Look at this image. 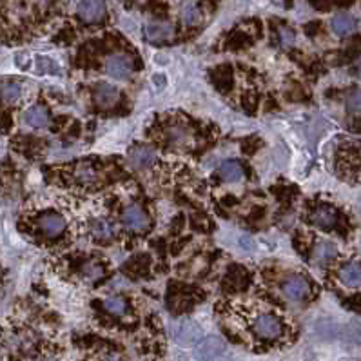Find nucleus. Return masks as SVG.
Wrapping results in <instances>:
<instances>
[{
	"label": "nucleus",
	"mask_w": 361,
	"mask_h": 361,
	"mask_svg": "<svg viewBox=\"0 0 361 361\" xmlns=\"http://www.w3.org/2000/svg\"><path fill=\"white\" fill-rule=\"evenodd\" d=\"M77 11L84 22L93 24V22H100L105 17V4L104 0H80Z\"/></svg>",
	"instance_id": "obj_4"
},
{
	"label": "nucleus",
	"mask_w": 361,
	"mask_h": 361,
	"mask_svg": "<svg viewBox=\"0 0 361 361\" xmlns=\"http://www.w3.org/2000/svg\"><path fill=\"white\" fill-rule=\"evenodd\" d=\"M167 135L173 144H185L189 140V129L183 126H173L167 131Z\"/></svg>",
	"instance_id": "obj_23"
},
{
	"label": "nucleus",
	"mask_w": 361,
	"mask_h": 361,
	"mask_svg": "<svg viewBox=\"0 0 361 361\" xmlns=\"http://www.w3.org/2000/svg\"><path fill=\"white\" fill-rule=\"evenodd\" d=\"M104 309L107 310L111 316H117V318H122L127 313V301L122 296H109L104 301Z\"/></svg>",
	"instance_id": "obj_18"
},
{
	"label": "nucleus",
	"mask_w": 361,
	"mask_h": 361,
	"mask_svg": "<svg viewBox=\"0 0 361 361\" xmlns=\"http://www.w3.org/2000/svg\"><path fill=\"white\" fill-rule=\"evenodd\" d=\"M93 98H95V104L98 107H113L120 100V91L114 86H111V84L100 82L95 87V91H93Z\"/></svg>",
	"instance_id": "obj_6"
},
{
	"label": "nucleus",
	"mask_w": 361,
	"mask_h": 361,
	"mask_svg": "<svg viewBox=\"0 0 361 361\" xmlns=\"http://www.w3.org/2000/svg\"><path fill=\"white\" fill-rule=\"evenodd\" d=\"M356 27V22L350 15H338V17L332 18V31H334L338 37H347L350 35Z\"/></svg>",
	"instance_id": "obj_16"
},
{
	"label": "nucleus",
	"mask_w": 361,
	"mask_h": 361,
	"mask_svg": "<svg viewBox=\"0 0 361 361\" xmlns=\"http://www.w3.org/2000/svg\"><path fill=\"white\" fill-rule=\"evenodd\" d=\"M360 73H361V65H360ZM360 77H361V74H360Z\"/></svg>",
	"instance_id": "obj_26"
},
{
	"label": "nucleus",
	"mask_w": 361,
	"mask_h": 361,
	"mask_svg": "<svg viewBox=\"0 0 361 361\" xmlns=\"http://www.w3.org/2000/svg\"><path fill=\"white\" fill-rule=\"evenodd\" d=\"M40 229L46 236L55 238V236H60L65 231V220L55 213L46 214V216L40 218Z\"/></svg>",
	"instance_id": "obj_10"
},
{
	"label": "nucleus",
	"mask_w": 361,
	"mask_h": 361,
	"mask_svg": "<svg viewBox=\"0 0 361 361\" xmlns=\"http://www.w3.org/2000/svg\"><path fill=\"white\" fill-rule=\"evenodd\" d=\"M280 42H282L283 48H291L294 44V33L291 29H282L280 31Z\"/></svg>",
	"instance_id": "obj_25"
},
{
	"label": "nucleus",
	"mask_w": 361,
	"mask_h": 361,
	"mask_svg": "<svg viewBox=\"0 0 361 361\" xmlns=\"http://www.w3.org/2000/svg\"><path fill=\"white\" fill-rule=\"evenodd\" d=\"M310 222L316 227H320V229H332L338 223V214L329 205H322V207H318L310 214Z\"/></svg>",
	"instance_id": "obj_7"
},
{
	"label": "nucleus",
	"mask_w": 361,
	"mask_h": 361,
	"mask_svg": "<svg viewBox=\"0 0 361 361\" xmlns=\"http://www.w3.org/2000/svg\"><path fill=\"white\" fill-rule=\"evenodd\" d=\"M74 178L79 180L80 183H95L98 180V173L95 171V167L91 164H79V166L74 167Z\"/></svg>",
	"instance_id": "obj_20"
},
{
	"label": "nucleus",
	"mask_w": 361,
	"mask_h": 361,
	"mask_svg": "<svg viewBox=\"0 0 361 361\" xmlns=\"http://www.w3.org/2000/svg\"><path fill=\"white\" fill-rule=\"evenodd\" d=\"M253 331L260 340L275 341L283 336V323L275 314H258L256 318L253 320Z\"/></svg>",
	"instance_id": "obj_1"
},
{
	"label": "nucleus",
	"mask_w": 361,
	"mask_h": 361,
	"mask_svg": "<svg viewBox=\"0 0 361 361\" xmlns=\"http://www.w3.org/2000/svg\"><path fill=\"white\" fill-rule=\"evenodd\" d=\"M347 107L350 113L361 114V89H353L347 95Z\"/></svg>",
	"instance_id": "obj_24"
},
{
	"label": "nucleus",
	"mask_w": 361,
	"mask_h": 361,
	"mask_svg": "<svg viewBox=\"0 0 361 361\" xmlns=\"http://www.w3.org/2000/svg\"><path fill=\"white\" fill-rule=\"evenodd\" d=\"M20 84L17 82H4L2 84V100L4 104H13L20 98Z\"/></svg>",
	"instance_id": "obj_21"
},
{
	"label": "nucleus",
	"mask_w": 361,
	"mask_h": 361,
	"mask_svg": "<svg viewBox=\"0 0 361 361\" xmlns=\"http://www.w3.org/2000/svg\"><path fill=\"white\" fill-rule=\"evenodd\" d=\"M283 296L291 301H301L310 294V285L303 276H289L282 282Z\"/></svg>",
	"instance_id": "obj_3"
},
{
	"label": "nucleus",
	"mask_w": 361,
	"mask_h": 361,
	"mask_svg": "<svg viewBox=\"0 0 361 361\" xmlns=\"http://www.w3.org/2000/svg\"><path fill=\"white\" fill-rule=\"evenodd\" d=\"M341 285L348 289H360L361 287V263H347L338 273Z\"/></svg>",
	"instance_id": "obj_8"
},
{
	"label": "nucleus",
	"mask_w": 361,
	"mask_h": 361,
	"mask_svg": "<svg viewBox=\"0 0 361 361\" xmlns=\"http://www.w3.org/2000/svg\"><path fill=\"white\" fill-rule=\"evenodd\" d=\"M105 73L114 80H127L133 74V60L122 53L111 55L105 60Z\"/></svg>",
	"instance_id": "obj_2"
},
{
	"label": "nucleus",
	"mask_w": 361,
	"mask_h": 361,
	"mask_svg": "<svg viewBox=\"0 0 361 361\" xmlns=\"http://www.w3.org/2000/svg\"><path fill=\"white\" fill-rule=\"evenodd\" d=\"M220 176H222L225 182H238L244 176V169L239 166L238 162L227 160L223 162L222 167H220Z\"/></svg>",
	"instance_id": "obj_17"
},
{
	"label": "nucleus",
	"mask_w": 361,
	"mask_h": 361,
	"mask_svg": "<svg viewBox=\"0 0 361 361\" xmlns=\"http://www.w3.org/2000/svg\"><path fill=\"white\" fill-rule=\"evenodd\" d=\"M102 275H104V269H102L100 263H96V261H89V263H86V265L82 267V276L87 282H95V280L102 278Z\"/></svg>",
	"instance_id": "obj_22"
},
{
	"label": "nucleus",
	"mask_w": 361,
	"mask_h": 361,
	"mask_svg": "<svg viewBox=\"0 0 361 361\" xmlns=\"http://www.w3.org/2000/svg\"><path fill=\"white\" fill-rule=\"evenodd\" d=\"M180 17L185 26H198L202 22V9L198 8L195 0H183L180 8Z\"/></svg>",
	"instance_id": "obj_11"
},
{
	"label": "nucleus",
	"mask_w": 361,
	"mask_h": 361,
	"mask_svg": "<svg viewBox=\"0 0 361 361\" xmlns=\"http://www.w3.org/2000/svg\"><path fill=\"white\" fill-rule=\"evenodd\" d=\"M223 350H225V347H223L222 341L216 340V338H209V340H205L204 343L198 347L196 357L200 361H214L216 357L222 356Z\"/></svg>",
	"instance_id": "obj_9"
},
{
	"label": "nucleus",
	"mask_w": 361,
	"mask_h": 361,
	"mask_svg": "<svg viewBox=\"0 0 361 361\" xmlns=\"http://www.w3.org/2000/svg\"><path fill=\"white\" fill-rule=\"evenodd\" d=\"M145 37L151 42H167V40L173 39V26L162 24V22H158V24H149L145 27Z\"/></svg>",
	"instance_id": "obj_12"
},
{
	"label": "nucleus",
	"mask_w": 361,
	"mask_h": 361,
	"mask_svg": "<svg viewBox=\"0 0 361 361\" xmlns=\"http://www.w3.org/2000/svg\"><path fill=\"white\" fill-rule=\"evenodd\" d=\"M338 256V249L331 242H320L316 247H314V261L320 263V265H327L331 263L332 260H336Z\"/></svg>",
	"instance_id": "obj_15"
},
{
	"label": "nucleus",
	"mask_w": 361,
	"mask_h": 361,
	"mask_svg": "<svg viewBox=\"0 0 361 361\" xmlns=\"http://www.w3.org/2000/svg\"><path fill=\"white\" fill-rule=\"evenodd\" d=\"M122 223L129 229V231H144L145 227L149 225V218L144 213L142 207L138 205H127L122 213Z\"/></svg>",
	"instance_id": "obj_5"
},
{
	"label": "nucleus",
	"mask_w": 361,
	"mask_h": 361,
	"mask_svg": "<svg viewBox=\"0 0 361 361\" xmlns=\"http://www.w3.org/2000/svg\"><path fill=\"white\" fill-rule=\"evenodd\" d=\"M24 120L33 129H42V127H46L49 124V114L42 105H35V107L27 109L26 114H24Z\"/></svg>",
	"instance_id": "obj_13"
},
{
	"label": "nucleus",
	"mask_w": 361,
	"mask_h": 361,
	"mask_svg": "<svg viewBox=\"0 0 361 361\" xmlns=\"http://www.w3.org/2000/svg\"><path fill=\"white\" fill-rule=\"evenodd\" d=\"M91 235L95 236L96 239H109L114 235V225L109 222V220H104V218L95 220V222L91 223Z\"/></svg>",
	"instance_id": "obj_19"
},
{
	"label": "nucleus",
	"mask_w": 361,
	"mask_h": 361,
	"mask_svg": "<svg viewBox=\"0 0 361 361\" xmlns=\"http://www.w3.org/2000/svg\"><path fill=\"white\" fill-rule=\"evenodd\" d=\"M131 164L138 169H144V167H149L152 162L157 160V152L152 151L151 147H135L129 155Z\"/></svg>",
	"instance_id": "obj_14"
}]
</instances>
